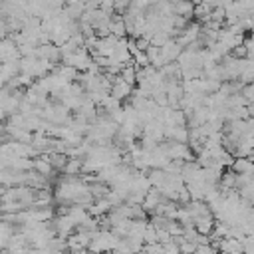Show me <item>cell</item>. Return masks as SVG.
I'll list each match as a JSON object with an SVG mask.
<instances>
[{"label":"cell","mask_w":254,"mask_h":254,"mask_svg":"<svg viewBox=\"0 0 254 254\" xmlns=\"http://www.w3.org/2000/svg\"><path fill=\"white\" fill-rule=\"evenodd\" d=\"M192 254H216V248H212L210 244H204V246H196Z\"/></svg>","instance_id":"277c9868"},{"label":"cell","mask_w":254,"mask_h":254,"mask_svg":"<svg viewBox=\"0 0 254 254\" xmlns=\"http://www.w3.org/2000/svg\"><path fill=\"white\" fill-rule=\"evenodd\" d=\"M32 169L38 173V175H42L44 179H48V177H52V173H54V169L50 167V163H48V159H46V155H42V157H38V159H34L32 161Z\"/></svg>","instance_id":"7a4b0ae2"},{"label":"cell","mask_w":254,"mask_h":254,"mask_svg":"<svg viewBox=\"0 0 254 254\" xmlns=\"http://www.w3.org/2000/svg\"><path fill=\"white\" fill-rule=\"evenodd\" d=\"M81 163H83V159H67L65 161V165H64V175H69V177H73V175H79V171H81Z\"/></svg>","instance_id":"3957f363"},{"label":"cell","mask_w":254,"mask_h":254,"mask_svg":"<svg viewBox=\"0 0 254 254\" xmlns=\"http://www.w3.org/2000/svg\"><path fill=\"white\" fill-rule=\"evenodd\" d=\"M230 171L234 175H252V159H234L232 165H230Z\"/></svg>","instance_id":"6da1fadb"}]
</instances>
